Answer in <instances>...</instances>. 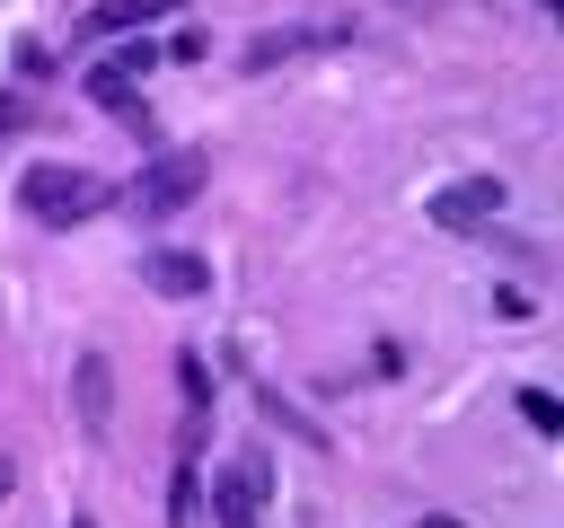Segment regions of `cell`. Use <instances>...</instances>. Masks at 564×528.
Here are the masks:
<instances>
[{"mask_svg": "<svg viewBox=\"0 0 564 528\" xmlns=\"http://www.w3.org/2000/svg\"><path fill=\"white\" fill-rule=\"evenodd\" d=\"M26 114H35V106H26L18 88H0V141H9V132H26Z\"/></svg>", "mask_w": 564, "mask_h": 528, "instance_id": "7c38bea8", "label": "cell"}, {"mask_svg": "<svg viewBox=\"0 0 564 528\" xmlns=\"http://www.w3.org/2000/svg\"><path fill=\"white\" fill-rule=\"evenodd\" d=\"M423 211H432V229H449V238H494L502 211H511V185H502V176H449Z\"/></svg>", "mask_w": 564, "mask_h": 528, "instance_id": "3957f363", "label": "cell"}, {"mask_svg": "<svg viewBox=\"0 0 564 528\" xmlns=\"http://www.w3.org/2000/svg\"><path fill=\"white\" fill-rule=\"evenodd\" d=\"M203 185H212V158H203V150H159V158L132 176V220H176Z\"/></svg>", "mask_w": 564, "mask_h": 528, "instance_id": "7a4b0ae2", "label": "cell"}, {"mask_svg": "<svg viewBox=\"0 0 564 528\" xmlns=\"http://www.w3.org/2000/svg\"><path fill=\"white\" fill-rule=\"evenodd\" d=\"M520 422H529L538 440H555V431H564V405H555L546 387H520Z\"/></svg>", "mask_w": 564, "mask_h": 528, "instance_id": "8fae6325", "label": "cell"}, {"mask_svg": "<svg viewBox=\"0 0 564 528\" xmlns=\"http://www.w3.org/2000/svg\"><path fill=\"white\" fill-rule=\"evenodd\" d=\"M115 202V185L97 176V167H70V158H35L26 176H18V211L35 220V229H79V220H97Z\"/></svg>", "mask_w": 564, "mask_h": 528, "instance_id": "6da1fadb", "label": "cell"}, {"mask_svg": "<svg viewBox=\"0 0 564 528\" xmlns=\"http://www.w3.org/2000/svg\"><path fill=\"white\" fill-rule=\"evenodd\" d=\"M264 502H273V466H264V449H238L212 475V519L220 528H264Z\"/></svg>", "mask_w": 564, "mask_h": 528, "instance_id": "5b68a950", "label": "cell"}, {"mask_svg": "<svg viewBox=\"0 0 564 528\" xmlns=\"http://www.w3.org/2000/svg\"><path fill=\"white\" fill-rule=\"evenodd\" d=\"M0 493H9V458H0Z\"/></svg>", "mask_w": 564, "mask_h": 528, "instance_id": "9a60e30c", "label": "cell"}, {"mask_svg": "<svg viewBox=\"0 0 564 528\" xmlns=\"http://www.w3.org/2000/svg\"><path fill=\"white\" fill-rule=\"evenodd\" d=\"M176 387H185V414H212V361H203L194 343L176 352Z\"/></svg>", "mask_w": 564, "mask_h": 528, "instance_id": "30bf717a", "label": "cell"}, {"mask_svg": "<svg viewBox=\"0 0 564 528\" xmlns=\"http://www.w3.org/2000/svg\"><path fill=\"white\" fill-rule=\"evenodd\" d=\"M414 528H467V519H458V510H423Z\"/></svg>", "mask_w": 564, "mask_h": 528, "instance_id": "4fadbf2b", "label": "cell"}, {"mask_svg": "<svg viewBox=\"0 0 564 528\" xmlns=\"http://www.w3.org/2000/svg\"><path fill=\"white\" fill-rule=\"evenodd\" d=\"M141 282H150L159 299H203V290H212V255H194V246H150V255H141Z\"/></svg>", "mask_w": 564, "mask_h": 528, "instance_id": "ba28073f", "label": "cell"}, {"mask_svg": "<svg viewBox=\"0 0 564 528\" xmlns=\"http://www.w3.org/2000/svg\"><path fill=\"white\" fill-rule=\"evenodd\" d=\"M150 70H159V44L141 35V44H115V53H106V62H97L79 88H88L106 114H123L132 132H150V114H141V79H150Z\"/></svg>", "mask_w": 564, "mask_h": 528, "instance_id": "277c9868", "label": "cell"}, {"mask_svg": "<svg viewBox=\"0 0 564 528\" xmlns=\"http://www.w3.org/2000/svg\"><path fill=\"white\" fill-rule=\"evenodd\" d=\"M70 414H79V440L88 449L115 440V361L106 352H79L70 361Z\"/></svg>", "mask_w": 564, "mask_h": 528, "instance_id": "52a82bcc", "label": "cell"}, {"mask_svg": "<svg viewBox=\"0 0 564 528\" xmlns=\"http://www.w3.org/2000/svg\"><path fill=\"white\" fill-rule=\"evenodd\" d=\"M70 528H97V519H70Z\"/></svg>", "mask_w": 564, "mask_h": 528, "instance_id": "2e32d148", "label": "cell"}, {"mask_svg": "<svg viewBox=\"0 0 564 528\" xmlns=\"http://www.w3.org/2000/svg\"><path fill=\"white\" fill-rule=\"evenodd\" d=\"M335 44H352L344 18H317V26H264V35H247L238 70H282V62H300V53H335Z\"/></svg>", "mask_w": 564, "mask_h": 528, "instance_id": "8992f818", "label": "cell"}, {"mask_svg": "<svg viewBox=\"0 0 564 528\" xmlns=\"http://www.w3.org/2000/svg\"><path fill=\"white\" fill-rule=\"evenodd\" d=\"M529 9H564V0H529Z\"/></svg>", "mask_w": 564, "mask_h": 528, "instance_id": "5bb4252c", "label": "cell"}, {"mask_svg": "<svg viewBox=\"0 0 564 528\" xmlns=\"http://www.w3.org/2000/svg\"><path fill=\"white\" fill-rule=\"evenodd\" d=\"M167 9H185V0H97L88 18H79V35L97 44V35H141V26H159Z\"/></svg>", "mask_w": 564, "mask_h": 528, "instance_id": "9c48e42d", "label": "cell"}]
</instances>
